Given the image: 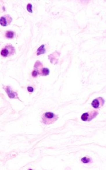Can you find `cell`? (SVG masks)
I'll use <instances>...</instances> for the list:
<instances>
[{
	"label": "cell",
	"instance_id": "obj_12",
	"mask_svg": "<svg viewBox=\"0 0 106 170\" xmlns=\"http://www.w3.org/2000/svg\"><path fill=\"white\" fill-rule=\"evenodd\" d=\"M39 75L38 74V73L36 71V70H34L33 71V73H32V75L34 76V77H36V76H37Z\"/></svg>",
	"mask_w": 106,
	"mask_h": 170
},
{
	"label": "cell",
	"instance_id": "obj_7",
	"mask_svg": "<svg viewBox=\"0 0 106 170\" xmlns=\"http://www.w3.org/2000/svg\"><path fill=\"white\" fill-rule=\"evenodd\" d=\"M15 33L14 31H11V30H8L6 31L5 33V37L8 39H12L14 37Z\"/></svg>",
	"mask_w": 106,
	"mask_h": 170
},
{
	"label": "cell",
	"instance_id": "obj_10",
	"mask_svg": "<svg viewBox=\"0 0 106 170\" xmlns=\"http://www.w3.org/2000/svg\"><path fill=\"white\" fill-rule=\"evenodd\" d=\"M81 161L85 163H88L91 162L92 161V159L89 157H84L83 158H82Z\"/></svg>",
	"mask_w": 106,
	"mask_h": 170
},
{
	"label": "cell",
	"instance_id": "obj_1",
	"mask_svg": "<svg viewBox=\"0 0 106 170\" xmlns=\"http://www.w3.org/2000/svg\"><path fill=\"white\" fill-rule=\"evenodd\" d=\"M59 118L58 115L51 112H47L42 114V122L45 125L54 124Z\"/></svg>",
	"mask_w": 106,
	"mask_h": 170
},
{
	"label": "cell",
	"instance_id": "obj_6",
	"mask_svg": "<svg viewBox=\"0 0 106 170\" xmlns=\"http://www.w3.org/2000/svg\"><path fill=\"white\" fill-rule=\"evenodd\" d=\"M3 88L7 93L8 96L10 98H19L17 97V93L14 92L10 86H4Z\"/></svg>",
	"mask_w": 106,
	"mask_h": 170
},
{
	"label": "cell",
	"instance_id": "obj_9",
	"mask_svg": "<svg viewBox=\"0 0 106 170\" xmlns=\"http://www.w3.org/2000/svg\"><path fill=\"white\" fill-rule=\"evenodd\" d=\"M49 73L50 70L48 68L43 67L42 69L40 75L41 76H47V75H48L49 74Z\"/></svg>",
	"mask_w": 106,
	"mask_h": 170
},
{
	"label": "cell",
	"instance_id": "obj_8",
	"mask_svg": "<svg viewBox=\"0 0 106 170\" xmlns=\"http://www.w3.org/2000/svg\"><path fill=\"white\" fill-rule=\"evenodd\" d=\"M45 45H42L41 47H40L37 50V55L39 56V55H42V54H44L46 52V50L44 48Z\"/></svg>",
	"mask_w": 106,
	"mask_h": 170
},
{
	"label": "cell",
	"instance_id": "obj_2",
	"mask_svg": "<svg viewBox=\"0 0 106 170\" xmlns=\"http://www.w3.org/2000/svg\"><path fill=\"white\" fill-rule=\"evenodd\" d=\"M15 53V49L11 44H7L1 50V55L4 57H10L12 55H14Z\"/></svg>",
	"mask_w": 106,
	"mask_h": 170
},
{
	"label": "cell",
	"instance_id": "obj_11",
	"mask_svg": "<svg viewBox=\"0 0 106 170\" xmlns=\"http://www.w3.org/2000/svg\"><path fill=\"white\" fill-rule=\"evenodd\" d=\"M26 8H27V10L28 11L29 13H33V6L31 3H28V5H27V7H26Z\"/></svg>",
	"mask_w": 106,
	"mask_h": 170
},
{
	"label": "cell",
	"instance_id": "obj_4",
	"mask_svg": "<svg viewBox=\"0 0 106 170\" xmlns=\"http://www.w3.org/2000/svg\"><path fill=\"white\" fill-rule=\"evenodd\" d=\"M105 103V99L102 97H98L92 101V107L95 109H99L102 107Z\"/></svg>",
	"mask_w": 106,
	"mask_h": 170
},
{
	"label": "cell",
	"instance_id": "obj_3",
	"mask_svg": "<svg viewBox=\"0 0 106 170\" xmlns=\"http://www.w3.org/2000/svg\"><path fill=\"white\" fill-rule=\"evenodd\" d=\"M99 114V112L97 110H92L83 113L81 119L82 121L85 122H89L92 121L93 119L96 118L98 115Z\"/></svg>",
	"mask_w": 106,
	"mask_h": 170
},
{
	"label": "cell",
	"instance_id": "obj_5",
	"mask_svg": "<svg viewBox=\"0 0 106 170\" xmlns=\"http://www.w3.org/2000/svg\"><path fill=\"white\" fill-rule=\"evenodd\" d=\"M12 21V18L10 15H5L1 17L0 24L2 27H7Z\"/></svg>",
	"mask_w": 106,
	"mask_h": 170
},
{
	"label": "cell",
	"instance_id": "obj_13",
	"mask_svg": "<svg viewBox=\"0 0 106 170\" xmlns=\"http://www.w3.org/2000/svg\"><path fill=\"white\" fill-rule=\"evenodd\" d=\"M28 90L29 92H34V88L33 87H28Z\"/></svg>",
	"mask_w": 106,
	"mask_h": 170
}]
</instances>
